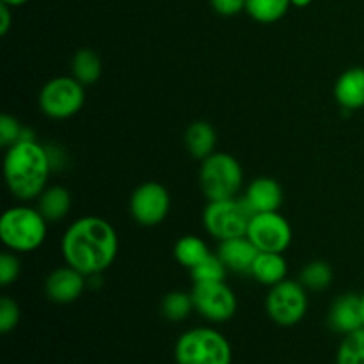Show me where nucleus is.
<instances>
[{"label": "nucleus", "mask_w": 364, "mask_h": 364, "mask_svg": "<svg viewBox=\"0 0 364 364\" xmlns=\"http://www.w3.org/2000/svg\"><path fill=\"white\" fill-rule=\"evenodd\" d=\"M66 265L84 276H98L116 262L119 251L117 233L102 217L77 219L64 233L60 242Z\"/></svg>", "instance_id": "f257e3e1"}, {"label": "nucleus", "mask_w": 364, "mask_h": 364, "mask_svg": "<svg viewBox=\"0 0 364 364\" xmlns=\"http://www.w3.org/2000/svg\"><path fill=\"white\" fill-rule=\"evenodd\" d=\"M52 160L48 149L36 141H20L7 148L4 159V178L7 188L21 201L36 199L48 183Z\"/></svg>", "instance_id": "f03ea898"}, {"label": "nucleus", "mask_w": 364, "mask_h": 364, "mask_svg": "<svg viewBox=\"0 0 364 364\" xmlns=\"http://www.w3.org/2000/svg\"><path fill=\"white\" fill-rule=\"evenodd\" d=\"M48 220L38 208L13 206L6 210L0 219L2 244L13 252H31L41 247L46 238Z\"/></svg>", "instance_id": "7ed1b4c3"}, {"label": "nucleus", "mask_w": 364, "mask_h": 364, "mask_svg": "<svg viewBox=\"0 0 364 364\" xmlns=\"http://www.w3.org/2000/svg\"><path fill=\"white\" fill-rule=\"evenodd\" d=\"M178 364H231L233 350L224 334L212 327H196L181 334L174 347Z\"/></svg>", "instance_id": "20e7f679"}, {"label": "nucleus", "mask_w": 364, "mask_h": 364, "mask_svg": "<svg viewBox=\"0 0 364 364\" xmlns=\"http://www.w3.org/2000/svg\"><path fill=\"white\" fill-rule=\"evenodd\" d=\"M244 181L240 162L230 153H213L203 160L199 185L208 201L237 198Z\"/></svg>", "instance_id": "39448f33"}, {"label": "nucleus", "mask_w": 364, "mask_h": 364, "mask_svg": "<svg viewBox=\"0 0 364 364\" xmlns=\"http://www.w3.org/2000/svg\"><path fill=\"white\" fill-rule=\"evenodd\" d=\"M252 215L255 212L244 198L220 199V201L208 203L203 212V223L213 238L224 242L230 238L245 237Z\"/></svg>", "instance_id": "423d86ee"}, {"label": "nucleus", "mask_w": 364, "mask_h": 364, "mask_svg": "<svg viewBox=\"0 0 364 364\" xmlns=\"http://www.w3.org/2000/svg\"><path fill=\"white\" fill-rule=\"evenodd\" d=\"M85 103L84 85L75 77H55L43 85L39 109L52 119H70Z\"/></svg>", "instance_id": "0eeeda50"}, {"label": "nucleus", "mask_w": 364, "mask_h": 364, "mask_svg": "<svg viewBox=\"0 0 364 364\" xmlns=\"http://www.w3.org/2000/svg\"><path fill=\"white\" fill-rule=\"evenodd\" d=\"M270 320L281 327H294L308 311V294L301 281L284 279L270 288L265 301Z\"/></svg>", "instance_id": "6e6552de"}, {"label": "nucleus", "mask_w": 364, "mask_h": 364, "mask_svg": "<svg viewBox=\"0 0 364 364\" xmlns=\"http://www.w3.org/2000/svg\"><path fill=\"white\" fill-rule=\"evenodd\" d=\"M191 294L192 301H194V309L208 322H228L237 313V297L224 281L194 283Z\"/></svg>", "instance_id": "1a4fd4ad"}, {"label": "nucleus", "mask_w": 364, "mask_h": 364, "mask_svg": "<svg viewBox=\"0 0 364 364\" xmlns=\"http://www.w3.org/2000/svg\"><path fill=\"white\" fill-rule=\"evenodd\" d=\"M245 237L262 252H284L291 244V226L279 212L255 213Z\"/></svg>", "instance_id": "9d476101"}, {"label": "nucleus", "mask_w": 364, "mask_h": 364, "mask_svg": "<svg viewBox=\"0 0 364 364\" xmlns=\"http://www.w3.org/2000/svg\"><path fill=\"white\" fill-rule=\"evenodd\" d=\"M171 208V196L164 185L146 181L139 185L130 198V213L137 224L144 228L164 223Z\"/></svg>", "instance_id": "9b49d317"}, {"label": "nucleus", "mask_w": 364, "mask_h": 364, "mask_svg": "<svg viewBox=\"0 0 364 364\" xmlns=\"http://www.w3.org/2000/svg\"><path fill=\"white\" fill-rule=\"evenodd\" d=\"M82 272H78L73 267H59L53 270L45 281V294L46 297L57 304H70L75 302L82 294L87 284Z\"/></svg>", "instance_id": "f8f14e48"}, {"label": "nucleus", "mask_w": 364, "mask_h": 364, "mask_svg": "<svg viewBox=\"0 0 364 364\" xmlns=\"http://www.w3.org/2000/svg\"><path fill=\"white\" fill-rule=\"evenodd\" d=\"M217 255L230 272L251 274L255 259L259 255V249L247 237H237L220 242Z\"/></svg>", "instance_id": "ddd939ff"}, {"label": "nucleus", "mask_w": 364, "mask_h": 364, "mask_svg": "<svg viewBox=\"0 0 364 364\" xmlns=\"http://www.w3.org/2000/svg\"><path fill=\"white\" fill-rule=\"evenodd\" d=\"M331 329L340 334L354 333L364 327L361 311V295L345 294L334 301L329 311Z\"/></svg>", "instance_id": "4468645a"}, {"label": "nucleus", "mask_w": 364, "mask_h": 364, "mask_svg": "<svg viewBox=\"0 0 364 364\" xmlns=\"http://www.w3.org/2000/svg\"><path fill=\"white\" fill-rule=\"evenodd\" d=\"M283 188L274 178L262 176L256 178L249 183L245 191V203L251 206L255 213L262 212H277L283 205Z\"/></svg>", "instance_id": "2eb2a0df"}, {"label": "nucleus", "mask_w": 364, "mask_h": 364, "mask_svg": "<svg viewBox=\"0 0 364 364\" xmlns=\"http://www.w3.org/2000/svg\"><path fill=\"white\" fill-rule=\"evenodd\" d=\"M334 98L343 110H358L364 107V68H348L340 75L334 85Z\"/></svg>", "instance_id": "dca6fc26"}, {"label": "nucleus", "mask_w": 364, "mask_h": 364, "mask_svg": "<svg viewBox=\"0 0 364 364\" xmlns=\"http://www.w3.org/2000/svg\"><path fill=\"white\" fill-rule=\"evenodd\" d=\"M288 274V263L284 259L283 252H262L259 251L258 258L255 259L252 265L251 276L255 277L258 283L265 284V287H276L281 281L287 279Z\"/></svg>", "instance_id": "f3484780"}, {"label": "nucleus", "mask_w": 364, "mask_h": 364, "mask_svg": "<svg viewBox=\"0 0 364 364\" xmlns=\"http://www.w3.org/2000/svg\"><path fill=\"white\" fill-rule=\"evenodd\" d=\"M217 134L206 121H194L185 130V146L194 159L205 160L215 153Z\"/></svg>", "instance_id": "a211bd4d"}, {"label": "nucleus", "mask_w": 364, "mask_h": 364, "mask_svg": "<svg viewBox=\"0 0 364 364\" xmlns=\"http://www.w3.org/2000/svg\"><path fill=\"white\" fill-rule=\"evenodd\" d=\"M71 194L64 187H50L38 198V210L48 223L63 220L70 213Z\"/></svg>", "instance_id": "6ab92c4d"}, {"label": "nucleus", "mask_w": 364, "mask_h": 364, "mask_svg": "<svg viewBox=\"0 0 364 364\" xmlns=\"http://www.w3.org/2000/svg\"><path fill=\"white\" fill-rule=\"evenodd\" d=\"M102 59L91 48H80L71 60V77L77 78L84 87L96 84L102 77Z\"/></svg>", "instance_id": "aec40b11"}, {"label": "nucleus", "mask_w": 364, "mask_h": 364, "mask_svg": "<svg viewBox=\"0 0 364 364\" xmlns=\"http://www.w3.org/2000/svg\"><path fill=\"white\" fill-rule=\"evenodd\" d=\"M208 255L210 251L205 242L194 235H185L174 245V258L181 267H187V269H194Z\"/></svg>", "instance_id": "412c9836"}, {"label": "nucleus", "mask_w": 364, "mask_h": 364, "mask_svg": "<svg viewBox=\"0 0 364 364\" xmlns=\"http://www.w3.org/2000/svg\"><path fill=\"white\" fill-rule=\"evenodd\" d=\"M290 6V0H247L245 11L259 23H274L288 13Z\"/></svg>", "instance_id": "4be33fe9"}, {"label": "nucleus", "mask_w": 364, "mask_h": 364, "mask_svg": "<svg viewBox=\"0 0 364 364\" xmlns=\"http://www.w3.org/2000/svg\"><path fill=\"white\" fill-rule=\"evenodd\" d=\"M299 281L306 290L322 291L333 283V269L326 262H311L302 269Z\"/></svg>", "instance_id": "5701e85b"}, {"label": "nucleus", "mask_w": 364, "mask_h": 364, "mask_svg": "<svg viewBox=\"0 0 364 364\" xmlns=\"http://www.w3.org/2000/svg\"><path fill=\"white\" fill-rule=\"evenodd\" d=\"M336 364H364V327L345 334L338 347Z\"/></svg>", "instance_id": "b1692460"}, {"label": "nucleus", "mask_w": 364, "mask_h": 364, "mask_svg": "<svg viewBox=\"0 0 364 364\" xmlns=\"http://www.w3.org/2000/svg\"><path fill=\"white\" fill-rule=\"evenodd\" d=\"M194 309L192 294L185 291H169L162 301V315L171 322H181Z\"/></svg>", "instance_id": "393cba45"}, {"label": "nucleus", "mask_w": 364, "mask_h": 364, "mask_svg": "<svg viewBox=\"0 0 364 364\" xmlns=\"http://www.w3.org/2000/svg\"><path fill=\"white\" fill-rule=\"evenodd\" d=\"M226 274L228 269L224 265V262L219 258V255H212V252L199 265L191 269V276L194 279V283H215V281H224Z\"/></svg>", "instance_id": "a878e982"}, {"label": "nucleus", "mask_w": 364, "mask_h": 364, "mask_svg": "<svg viewBox=\"0 0 364 364\" xmlns=\"http://www.w3.org/2000/svg\"><path fill=\"white\" fill-rule=\"evenodd\" d=\"M21 132H23V127L16 117L9 116V114H4L0 117V146L11 148L13 144H16L21 137Z\"/></svg>", "instance_id": "bb28decb"}, {"label": "nucleus", "mask_w": 364, "mask_h": 364, "mask_svg": "<svg viewBox=\"0 0 364 364\" xmlns=\"http://www.w3.org/2000/svg\"><path fill=\"white\" fill-rule=\"evenodd\" d=\"M20 322V308L9 297L0 299V333L7 334Z\"/></svg>", "instance_id": "cd10ccee"}, {"label": "nucleus", "mask_w": 364, "mask_h": 364, "mask_svg": "<svg viewBox=\"0 0 364 364\" xmlns=\"http://www.w3.org/2000/svg\"><path fill=\"white\" fill-rule=\"evenodd\" d=\"M20 276V262L13 252H2L0 255V284L9 287Z\"/></svg>", "instance_id": "c85d7f7f"}, {"label": "nucleus", "mask_w": 364, "mask_h": 364, "mask_svg": "<svg viewBox=\"0 0 364 364\" xmlns=\"http://www.w3.org/2000/svg\"><path fill=\"white\" fill-rule=\"evenodd\" d=\"M245 2L247 0H210L213 11L220 16H235L242 9H245Z\"/></svg>", "instance_id": "c756f323"}, {"label": "nucleus", "mask_w": 364, "mask_h": 364, "mask_svg": "<svg viewBox=\"0 0 364 364\" xmlns=\"http://www.w3.org/2000/svg\"><path fill=\"white\" fill-rule=\"evenodd\" d=\"M11 6H7V4H0V34L6 36L7 31H9L11 27V11H9Z\"/></svg>", "instance_id": "7c9ffc66"}, {"label": "nucleus", "mask_w": 364, "mask_h": 364, "mask_svg": "<svg viewBox=\"0 0 364 364\" xmlns=\"http://www.w3.org/2000/svg\"><path fill=\"white\" fill-rule=\"evenodd\" d=\"M4 4H7V6L11 7H18V6H23V4L31 2V0H2Z\"/></svg>", "instance_id": "2f4dec72"}, {"label": "nucleus", "mask_w": 364, "mask_h": 364, "mask_svg": "<svg viewBox=\"0 0 364 364\" xmlns=\"http://www.w3.org/2000/svg\"><path fill=\"white\" fill-rule=\"evenodd\" d=\"M290 2H291V6H295V7H308L313 0H290Z\"/></svg>", "instance_id": "473e14b6"}, {"label": "nucleus", "mask_w": 364, "mask_h": 364, "mask_svg": "<svg viewBox=\"0 0 364 364\" xmlns=\"http://www.w3.org/2000/svg\"><path fill=\"white\" fill-rule=\"evenodd\" d=\"M361 311H363V322H364V294L361 295Z\"/></svg>", "instance_id": "72a5a7b5"}]
</instances>
